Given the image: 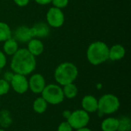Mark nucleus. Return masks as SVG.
Masks as SVG:
<instances>
[{
    "label": "nucleus",
    "instance_id": "1",
    "mask_svg": "<svg viewBox=\"0 0 131 131\" xmlns=\"http://www.w3.org/2000/svg\"><path fill=\"white\" fill-rule=\"evenodd\" d=\"M10 67L15 74L26 76L32 73L36 68L35 57L27 48L18 49L12 55Z\"/></svg>",
    "mask_w": 131,
    "mask_h": 131
},
{
    "label": "nucleus",
    "instance_id": "2",
    "mask_svg": "<svg viewBox=\"0 0 131 131\" xmlns=\"http://www.w3.org/2000/svg\"><path fill=\"white\" fill-rule=\"evenodd\" d=\"M54 79L61 86L74 83L78 75L77 66L71 62H64L60 64L54 71Z\"/></svg>",
    "mask_w": 131,
    "mask_h": 131
},
{
    "label": "nucleus",
    "instance_id": "3",
    "mask_svg": "<svg viewBox=\"0 0 131 131\" xmlns=\"http://www.w3.org/2000/svg\"><path fill=\"white\" fill-rule=\"evenodd\" d=\"M87 58L93 65H99L109 59V48L106 43L97 41L92 42L87 50Z\"/></svg>",
    "mask_w": 131,
    "mask_h": 131
},
{
    "label": "nucleus",
    "instance_id": "4",
    "mask_svg": "<svg viewBox=\"0 0 131 131\" xmlns=\"http://www.w3.org/2000/svg\"><path fill=\"white\" fill-rule=\"evenodd\" d=\"M121 103L119 98L112 94H106L98 100V109L101 114H111L119 110Z\"/></svg>",
    "mask_w": 131,
    "mask_h": 131
},
{
    "label": "nucleus",
    "instance_id": "5",
    "mask_svg": "<svg viewBox=\"0 0 131 131\" xmlns=\"http://www.w3.org/2000/svg\"><path fill=\"white\" fill-rule=\"evenodd\" d=\"M41 94L45 101L52 105L59 104L62 103L64 99L63 90L58 84H51L46 85Z\"/></svg>",
    "mask_w": 131,
    "mask_h": 131
},
{
    "label": "nucleus",
    "instance_id": "6",
    "mask_svg": "<svg viewBox=\"0 0 131 131\" xmlns=\"http://www.w3.org/2000/svg\"><path fill=\"white\" fill-rule=\"evenodd\" d=\"M67 121L73 129L78 130L88 126L90 121V116L89 114L83 109L77 110L71 113Z\"/></svg>",
    "mask_w": 131,
    "mask_h": 131
},
{
    "label": "nucleus",
    "instance_id": "7",
    "mask_svg": "<svg viewBox=\"0 0 131 131\" xmlns=\"http://www.w3.org/2000/svg\"><path fill=\"white\" fill-rule=\"evenodd\" d=\"M46 19L48 25L52 28H60L64 22V15L61 9L51 7L47 12Z\"/></svg>",
    "mask_w": 131,
    "mask_h": 131
},
{
    "label": "nucleus",
    "instance_id": "8",
    "mask_svg": "<svg viewBox=\"0 0 131 131\" xmlns=\"http://www.w3.org/2000/svg\"><path fill=\"white\" fill-rule=\"evenodd\" d=\"M9 84L12 89L18 94H25L28 90V81L22 74H14Z\"/></svg>",
    "mask_w": 131,
    "mask_h": 131
},
{
    "label": "nucleus",
    "instance_id": "9",
    "mask_svg": "<svg viewBox=\"0 0 131 131\" xmlns=\"http://www.w3.org/2000/svg\"><path fill=\"white\" fill-rule=\"evenodd\" d=\"M45 86V79L41 74H34L28 80V89L35 94H41Z\"/></svg>",
    "mask_w": 131,
    "mask_h": 131
},
{
    "label": "nucleus",
    "instance_id": "10",
    "mask_svg": "<svg viewBox=\"0 0 131 131\" xmlns=\"http://www.w3.org/2000/svg\"><path fill=\"white\" fill-rule=\"evenodd\" d=\"M13 38L16 41H20V42H24V43L28 42L31 38H33L31 28L27 27L25 25L19 26L15 31Z\"/></svg>",
    "mask_w": 131,
    "mask_h": 131
},
{
    "label": "nucleus",
    "instance_id": "11",
    "mask_svg": "<svg viewBox=\"0 0 131 131\" xmlns=\"http://www.w3.org/2000/svg\"><path fill=\"white\" fill-rule=\"evenodd\" d=\"M81 106L83 110L88 114L94 113L98 109V100L93 95H86L81 101Z\"/></svg>",
    "mask_w": 131,
    "mask_h": 131
},
{
    "label": "nucleus",
    "instance_id": "12",
    "mask_svg": "<svg viewBox=\"0 0 131 131\" xmlns=\"http://www.w3.org/2000/svg\"><path fill=\"white\" fill-rule=\"evenodd\" d=\"M31 30L32 37L37 38H46L50 32V28L48 24L45 22H38L35 24L33 27L31 28Z\"/></svg>",
    "mask_w": 131,
    "mask_h": 131
},
{
    "label": "nucleus",
    "instance_id": "13",
    "mask_svg": "<svg viewBox=\"0 0 131 131\" xmlns=\"http://www.w3.org/2000/svg\"><path fill=\"white\" fill-rule=\"evenodd\" d=\"M32 55L35 57L41 55L44 51V45L38 38H31L28 42V49Z\"/></svg>",
    "mask_w": 131,
    "mask_h": 131
},
{
    "label": "nucleus",
    "instance_id": "14",
    "mask_svg": "<svg viewBox=\"0 0 131 131\" xmlns=\"http://www.w3.org/2000/svg\"><path fill=\"white\" fill-rule=\"evenodd\" d=\"M125 48L121 45H114L109 48V59L111 61H119L125 56Z\"/></svg>",
    "mask_w": 131,
    "mask_h": 131
},
{
    "label": "nucleus",
    "instance_id": "15",
    "mask_svg": "<svg viewBox=\"0 0 131 131\" xmlns=\"http://www.w3.org/2000/svg\"><path fill=\"white\" fill-rule=\"evenodd\" d=\"M119 121L115 117H107L101 123V130L103 131H117Z\"/></svg>",
    "mask_w": 131,
    "mask_h": 131
},
{
    "label": "nucleus",
    "instance_id": "16",
    "mask_svg": "<svg viewBox=\"0 0 131 131\" xmlns=\"http://www.w3.org/2000/svg\"><path fill=\"white\" fill-rule=\"evenodd\" d=\"M4 42L5 43L3 45V51L6 54L13 55L18 50V43L13 38L8 39Z\"/></svg>",
    "mask_w": 131,
    "mask_h": 131
},
{
    "label": "nucleus",
    "instance_id": "17",
    "mask_svg": "<svg viewBox=\"0 0 131 131\" xmlns=\"http://www.w3.org/2000/svg\"><path fill=\"white\" fill-rule=\"evenodd\" d=\"M64 88H62L64 96V97H67L68 99H73L78 95V88L74 83H71L68 84H66L63 86Z\"/></svg>",
    "mask_w": 131,
    "mask_h": 131
},
{
    "label": "nucleus",
    "instance_id": "18",
    "mask_svg": "<svg viewBox=\"0 0 131 131\" xmlns=\"http://www.w3.org/2000/svg\"><path fill=\"white\" fill-rule=\"evenodd\" d=\"M48 107V103L42 97H38L33 102V110L38 114H43L46 111Z\"/></svg>",
    "mask_w": 131,
    "mask_h": 131
},
{
    "label": "nucleus",
    "instance_id": "19",
    "mask_svg": "<svg viewBox=\"0 0 131 131\" xmlns=\"http://www.w3.org/2000/svg\"><path fill=\"white\" fill-rule=\"evenodd\" d=\"M12 38V31L8 24L0 21V41H5Z\"/></svg>",
    "mask_w": 131,
    "mask_h": 131
},
{
    "label": "nucleus",
    "instance_id": "20",
    "mask_svg": "<svg viewBox=\"0 0 131 131\" xmlns=\"http://www.w3.org/2000/svg\"><path fill=\"white\" fill-rule=\"evenodd\" d=\"M118 121L119 126L117 131H130L131 121L129 117H122Z\"/></svg>",
    "mask_w": 131,
    "mask_h": 131
},
{
    "label": "nucleus",
    "instance_id": "21",
    "mask_svg": "<svg viewBox=\"0 0 131 131\" xmlns=\"http://www.w3.org/2000/svg\"><path fill=\"white\" fill-rule=\"evenodd\" d=\"M12 124V118L10 117L9 112L3 111L0 113V125L4 127H9Z\"/></svg>",
    "mask_w": 131,
    "mask_h": 131
},
{
    "label": "nucleus",
    "instance_id": "22",
    "mask_svg": "<svg viewBox=\"0 0 131 131\" xmlns=\"http://www.w3.org/2000/svg\"><path fill=\"white\" fill-rule=\"evenodd\" d=\"M10 89V84L5 79H0V96L8 94Z\"/></svg>",
    "mask_w": 131,
    "mask_h": 131
},
{
    "label": "nucleus",
    "instance_id": "23",
    "mask_svg": "<svg viewBox=\"0 0 131 131\" xmlns=\"http://www.w3.org/2000/svg\"><path fill=\"white\" fill-rule=\"evenodd\" d=\"M69 0H52V4L54 5V7L58 8H65L68 4Z\"/></svg>",
    "mask_w": 131,
    "mask_h": 131
},
{
    "label": "nucleus",
    "instance_id": "24",
    "mask_svg": "<svg viewBox=\"0 0 131 131\" xmlns=\"http://www.w3.org/2000/svg\"><path fill=\"white\" fill-rule=\"evenodd\" d=\"M57 131H73V128L71 127L68 121H64L59 124Z\"/></svg>",
    "mask_w": 131,
    "mask_h": 131
},
{
    "label": "nucleus",
    "instance_id": "25",
    "mask_svg": "<svg viewBox=\"0 0 131 131\" xmlns=\"http://www.w3.org/2000/svg\"><path fill=\"white\" fill-rule=\"evenodd\" d=\"M6 62H7V60H6L5 53L0 50V69H2L6 65Z\"/></svg>",
    "mask_w": 131,
    "mask_h": 131
},
{
    "label": "nucleus",
    "instance_id": "26",
    "mask_svg": "<svg viewBox=\"0 0 131 131\" xmlns=\"http://www.w3.org/2000/svg\"><path fill=\"white\" fill-rule=\"evenodd\" d=\"M14 2L20 7H24L26 6L29 3V0H13Z\"/></svg>",
    "mask_w": 131,
    "mask_h": 131
},
{
    "label": "nucleus",
    "instance_id": "27",
    "mask_svg": "<svg viewBox=\"0 0 131 131\" xmlns=\"http://www.w3.org/2000/svg\"><path fill=\"white\" fill-rule=\"evenodd\" d=\"M13 75H14V74L12 72H6L5 74V80L7 81L8 82H10V81L12 80Z\"/></svg>",
    "mask_w": 131,
    "mask_h": 131
},
{
    "label": "nucleus",
    "instance_id": "28",
    "mask_svg": "<svg viewBox=\"0 0 131 131\" xmlns=\"http://www.w3.org/2000/svg\"><path fill=\"white\" fill-rule=\"evenodd\" d=\"M35 2L39 5H48L49 3H51L52 0H35Z\"/></svg>",
    "mask_w": 131,
    "mask_h": 131
},
{
    "label": "nucleus",
    "instance_id": "29",
    "mask_svg": "<svg viewBox=\"0 0 131 131\" xmlns=\"http://www.w3.org/2000/svg\"><path fill=\"white\" fill-rule=\"evenodd\" d=\"M71 111H64V112H63V117H64V118H66L67 120L68 119V117H70V115H71Z\"/></svg>",
    "mask_w": 131,
    "mask_h": 131
},
{
    "label": "nucleus",
    "instance_id": "30",
    "mask_svg": "<svg viewBox=\"0 0 131 131\" xmlns=\"http://www.w3.org/2000/svg\"><path fill=\"white\" fill-rule=\"evenodd\" d=\"M76 131H92L91 129L88 128L87 127H83V128H81V129H78V130H76Z\"/></svg>",
    "mask_w": 131,
    "mask_h": 131
},
{
    "label": "nucleus",
    "instance_id": "31",
    "mask_svg": "<svg viewBox=\"0 0 131 131\" xmlns=\"http://www.w3.org/2000/svg\"><path fill=\"white\" fill-rule=\"evenodd\" d=\"M0 131H5L3 129H0Z\"/></svg>",
    "mask_w": 131,
    "mask_h": 131
}]
</instances>
